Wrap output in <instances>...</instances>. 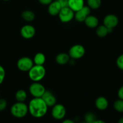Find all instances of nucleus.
<instances>
[{"mask_svg":"<svg viewBox=\"0 0 123 123\" xmlns=\"http://www.w3.org/2000/svg\"><path fill=\"white\" fill-rule=\"evenodd\" d=\"M117 65L120 69L123 70V54H121L118 57L116 61Z\"/></svg>","mask_w":123,"mask_h":123,"instance_id":"25","label":"nucleus"},{"mask_svg":"<svg viewBox=\"0 0 123 123\" xmlns=\"http://www.w3.org/2000/svg\"><path fill=\"white\" fill-rule=\"evenodd\" d=\"M91 13V8L88 6H85L75 12L74 18L79 22H82L85 21L86 18Z\"/></svg>","mask_w":123,"mask_h":123,"instance_id":"9","label":"nucleus"},{"mask_svg":"<svg viewBox=\"0 0 123 123\" xmlns=\"http://www.w3.org/2000/svg\"><path fill=\"white\" fill-rule=\"evenodd\" d=\"M95 105L98 110L105 111L108 108L109 106V102L106 97L101 96V97H98L96 100Z\"/></svg>","mask_w":123,"mask_h":123,"instance_id":"14","label":"nucleus"},{"mask_svg":"<svg viewBox=\"0 0 123 123\" xmlns=\"http://www.w3.org/2000/svg\"><path fill=\"white\" fill-rule=\"evenodd\" d=\"M59 19L62 22L67 23L74 18V12L70 7H62L58 14Z\"/></svg>","mask_w":123,"mask_h":123,"instance_id":"7","label":"nucleus"},{"mask_svg":"<svg viewBox=\"0 0 123 123\" xmlns=\"http://www.w3.org/2000/svg\"><path fill=\"white\" fill-rule=\"evenodd\" d=\"M6 76V71L4 68L0 65V85L4 82Z\"/></svg>","mask_w":123,"mask_h":123,"instance_id":"26","label":"nucleus"},{"mask_svg":"<svg viewBox=\"0 0 123 123\" xmlns=\"http://www.w3.org/2000/svg\"><path fill=\"white\" fill-rule=\"evenodd\" d=\"M59 2L61 4V7H68V0H58Z\"/></svg>","mask_w":123,"mask_h":123,"instance_id":"29","label":"nucleus"},{"mask_svg":"<svg viewBox=\"0 0 123 123\" xmlns=\"http://www.w3.org/2000/svg\"><path fill=\"white\" fill-rule=\"evenodd\" d=\"M87 4L91 9H98L102 4V0H87Z\"/></svg>","mask_w":123,"mask_h":123,"instance_id":"22","label":"nucleus"},{"mask_svg":"<svg viewBox=\"0 0 123 123\" xmlns=\"http://www.w3.org/2000/svg\"><path fill=\"white\" fill-rule=\"evenodd\" d=\"M51 114L52 117L55 120H62L66 115V108L61 104H55L52 107Z\"/></svg>","mask_w":123,"mask_h":123,"instance_id":"8","label":"nucleus"},{"mask_svg":"<svg viewBox=\"0 0 123 123\" xmlns=\"http://www.w3.org/2000/svg\"><path fill=\"white\" fill-rule=\"evenodd\" d=\"M28 112L33 117L40 118L47 114L48 106L41 97H34L29 103Z\"/></svg>","mask_w":123,"mask_h":123,"instance_id":"1","label":"nucleus"},{"mask_svg":"<svg viewBox=\"0 0 123 123\" xmlns=\"http://www.w3.org/2000/svg\"><path fill=\"white\" fill-rule=\"evenodd\" d=\"M96 34H97V36H98L99 37L103 38V37H106L109 34L108 28L104 25L98 26L97 27V30H96Z\"/></svg>","mask_w":123,"mask_h":123,"instance_id":"21","label":"nucleus"},{"mask_svg":"<svg viewBox=\"0 0 123 123\" xmlns=\"http://www.w3.org/2000/svg\"><path fill=\"white\" fill-rule=\"evenodd\" d=\"M87 123L85 122V121H81V122H80V123Z\"/></svg>","mask_w":123,"mask_h":123,"instance_id":"34","label":"nucleus"},{"mask_svg":"<svg viewBox=\"0 0 123 123\" xmlns=\"http://www.w3.org/2000/svg\"><path fill=\"white\" fill-rule=\"evenodd\" d=\"M46 61V56L43 53L38 52L35 55L33 59V62L35 65L43 66Z\"/></svg>","mask_w":123,"mask_h":123,"instance_id":"18","label":"nucleus"},{"mask_svg":"<svg viewBox=\"0 0 123 123\" xmlns=\"http://www.w3.org/2000/svg\"><path fill=\"white\" fill-rule=\"evenodd\" d=\"M15 98L17 102H24L27 98V93L24 90H19L15 94Z\"/></svg>","mask_w":123,"mask_h":123,"instance_id":"20","label":"nucleus"},{"mask_svg":"<svg viewBox=\"0 0 123 123\" xmlns=\"http://www.w3.org/2000/svg\"><path fill=\"white\" fill-rule=\"evenodd\" d=\"M62 7L58 1H53L48 6V13L51 16H57L61 11Z\"/></svg>","mask_w":123,"mask_h":123,"instance_id":"13","label":"nucleus"},{"mask_svg":"<svg viewBox=\"0 0 123 123\" xmlns=\"http://www.w3.org/2000/svg\"><path fill=\"white\" fill-rule=\"evenodd\" d=\"M92 123H106L104 121H103V120H96V121H94Z\"/></svg>","mask_w":123,"mask_h":123,"instance_id":"32","label":"nucleus"},{"mask_svg":"<svg viewBox=\"0 0 123 123\" xmlns=\"http://www.w3.org/2000/svg\"><path fill=\"white\" fill-rule=\"evenodd\" d=\"M118 123H123V117L120 118L119 119Z\"/></svg>","mask_w":123,"mask_h":123,"instance_id":"33","label":"nucleus"},{"mask_svg":"<svg viewBox=\"0 0 123 123\" xmlns=\"http://www.w3.org/2000/svg\"><path fill=\"white\" fill-rule=\"evenodd\" d=\"M118 96L120 99L123 100V85L120 88L118 91Z\"/></svg>","mask_w":123,"mask_h":123,"instance_id":"30","label":"nucleus"},{"mask_svg":"<svg viewBox=\"0 0 123 123\" xmlns=\"http://www.w3.org/2000/svg\"><path fill=\"white\" fill-rule=\"evenodd\" d=\"M41 98L44 100L48 107H53L55 104H56V97L52 92L46 90Z\"/></svg>","mask_w":123,"mask_h":123,"instance_id":"12","label":"nucleus"},{"mask_svg":"<svg viewBox=\"0 0 123 123\" xmlns=\"http://www.w3.org/2000/svg\"><path fill=\"white\" fill-rule=\"evenodd\" d=\"M96 120H97L96 115L91 112H87L84 116V121L87 123H92Z\"/></svg>","mask_w":123,"mask_h":123,"instance_id":"23","label":"nucleus"},{"mask_svg":"<svg viewBox=\"0 0 123 123\" xmlns=\"http://www.w3.org/2000/svg\"><path fill=\"white\" fill-rule=\"evenodd\" d=\"M85 54V49L81 44H75L70 49L68 55L73 60L80 59L84 56Z\"/></svg>","mask_w":123,"mask_h":123,"instance_id":"6","label":"nucleus"},{"mask_svg":"<svg viewBox=\"0 0 123 123\" xmlns=\"http://www.w3.org/2000/svg\"><path fill=\"white\" fill-rule=\"evenodd\" d=\"M46 74V69L43 66L34 65L28 71L30 79L33 82H39L44 78Z\"/></svg>","mask_w":123,"mask_h":123,"instance_id":"3","label":"nucleus"},{"mask_svg":"<svg viewBox=\"0 0 123 123\" xmlns=\"http://www.w3.org/2000/svg\"><path fill=\"white\" fill-rule=\"evenodd\" d=\"M114 108L118 112H123V100H117L114 103Z\"/></svg>","mask_w":123,"mask_h":123,"instance_id":"24","label":"nucleus"},{"mask_svg":"<svg viewBox=\"0 0 123 123\" xmlns=\"http://www.w3.org/2000/svg\"><path fill=\"white\" fill-rule=\"evenodd\" d=\"M45 91L44 86L38 82H34L29 88V91L31 96L36 98L42 97Z\"/></svg>","mask_w":123,"mask_h":123,"instance_id":"5","label":"nucleus"},{"mask_svg":"<svg viewBox=\"0 0 123 123\" xmlns=\"http://www.w3.org/2000/svg\"><path fill=\"white\" fill-rule=\"evenodd\" d=\"M62 123H75L73 120H70V119H66L62 121Z\"/></svg>","mask_w":123,"mask_h":123,"instance_id":"31","label":"nucleus"},{"mask_svg":"<svg viewBox=\"0 0 123 123\" xmlns=\"http://www.w3.org/2000/svg\"><path fill=\"white\" fill-rule=\"evenodd\" d=\"M3 1H10V0H3Z\"/></svg>","mask_w":123,"mask_h":123,"instance_id":"35","label":"nucleus"},{"mask_svg":"<svg viewBox=\"0 0 123 123\" xmlns=\"http://www.w3.org/2000/svg\"><path fill=\"white\" fill-rule=\"evenodd\" d=\"M7 106V102L4 98H0V111H3Z\"/></svg>","mask_w":123,"mask_h":123,"instance_id":"27","label":"nucleus"},{"mask_svg":"<svg viewBox=\"0 0 123 123\" xmlns=\"http://www.w3.org/2000/svg\"><path fill=\"white\" fill-rule=\"evenodd\" d=\"M22 18L27 22H31L34 20L35 14L32 11L26 10L22 13Z\"/></svg>","mask_w":123,"mask_h":123,"instance_id":"19","label":"nucleus"},{"mask_svg":"<svg viewBox=\"0 0 123 123\" xmlns=\"http://www.w3.org/2000/svg\"><path fill=\"white\" fill-rule=\"evenodd\" d=\"M53 1H58V0H53Z\"/></svg>","mask_w":123,"mask_h":123,"instance_id":"36","label":"nucleus"},{"mask_svg":"<svg viewBox=\"0 0 123 123\" xmlns=\"http://www.w3.org/2000/svg\"><path fill=\"white\" fill-rule=\"evenodd\" d=\"M85 24L90 28H97L98 26V23H99V20H98V18L96 16L93 15H89L86 19L84 21Z\"/></svg>","mask_w":123,"mask_h":123,"instance_id":"16","label":"nucleus"},{"mask_svg":"<svg viewBox=\"0 0 123 123\" xmlns=\"http://www.w3.org/2000/svg\"><path fill=\"white\" fill-rule=\"evenodd\" d=\"M38 1L41 4L44 5V6H49L52 2L53 0H38Z\"/></svg>","mask_w":123,"mask_h":123,"instance_id":"28","label":"nucleus"},{"mask_svg":"<svg viewBox=\"0 0 123 123\" xmlns=\"http://www.w3.org/2000/svg\"><path fill=\"white\" fill-rule=\"evenodd\" d=\"M70 59V57L68 54L66 53H60L56 56L55 61L58 64L65 65L69 62Z\"/></svg>","mask_w":123,"mask_h":123,"instance_id":"17","label":"nucleus"},{"mask_svg":"<svg viewBox=\"0 0 123 123\" xmlns=\"http://www.w3.org/2000/svg\"><path fill=\"white\" fill-rule=\"evenodd\" d=\"M36 34V29L32 25H26L22 26L20 30V34L25 39L32 38Z\"/></svg>","mask_w":123,"mask_h":123,"instance_id":"11","label":"nucleus"},{"mask_svg":"<svg viewBox=\"0 0 123 123\" xmlns=\"http://www.w3.org/2000/svg\"><path fill=\"white\" fill-rule=\"evenodd\" d=\"M84 0H68V7L76 12L84 6Z\"/></svg>","mask_w":123,"mask_h":123,"instance_id":"15","label":"nucleus"},{"mask_svg":"<svg viewBox=\"0 0 123 123\" xmlns=\"http://www.w3.org/2000/svg\"><path fill=\"white\" fill-rule=\"evenodd\" d=\"M10 112L14 117L22 118L28 112V107L24 102H17L11 107Z\"/></svg>","mask_w":123,"mask_h":123,"instance_id":"2","label":"nucleus"},{"mask_svg":"<svg viewBox=\"0 0 123 123\" xmlns=\"http://www.w3.org/2000/svg\"><path fill=\"white\" fill-rule=\"evenodd\" d=\"M119 20L118 17L112 14H108L103 19V25L108 28L114 29L117 26Z\"/></svg>","mask_w":123,"mask_h":123,"instance_id":"10","label":"nucleus"},{"mask_svg":"<svg viewBox=\"0 0 123 123\" xmlns=\"http://www.w3.org/2000/svg\"><path fill=\"white\" fill-rule=\"evenodd\" d=\"M33 66V60L28 56L20 58L17 62V67L18 69L22 72H28Z\"/></svg>","mask_w":123,"mask_h":123,"instance_id":"4","label":"nucleus"}]
</instances>
